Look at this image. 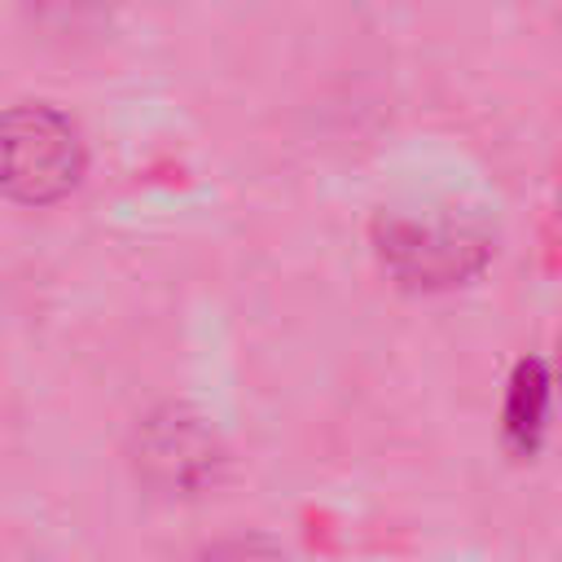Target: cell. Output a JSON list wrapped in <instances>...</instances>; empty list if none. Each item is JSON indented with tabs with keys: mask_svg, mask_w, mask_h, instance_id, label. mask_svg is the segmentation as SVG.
<instances>
[{
	"mask_svg": "<svg viewBox=\"0 0 562 562\" xmlns=\"http://www.w3.org/2000/svg\"><path fill=\"white\" fill-rule=\"evenodd\" d=\"M136 470L162 492L193 496L206 483H215L220 443L202 426V417L184 408H162L136 435Z\"/></svg>",
	"mask_w": 562,
	"mask_h": 562,
	"instance_id": "cell-3",
	"label": "cell"
},
{
	"mask_svg": "<svg viewBox=\"0 0 562 562\" xmlns=\"http://www.w3.org/2000/svg\"><path fill=\"white\" fill-rule=\"evenodd\" d=\"M378 255L404 285L443 290L465 281L487 259V233L443 206L386 211L378 220Z\"/></svg>",
	"mask_w": 562,
	"mask_h": 562,
	"instance_id": "cell-1",
	"label": "cell"
},
{
	"mask_svg": "<svg viewBox=\"0 0 562 562\" xmlns=\"http://www.w3.org/2000/svg\"><path fill=\"white\" fill-rule=\"evenodd\" d=\"M540 408H544V378L536 364H522L518 378H514V391H509V430L518 439H527L536 426H540Z\"/></svg>",
	"mask_w": 562,
	"mask_h": 562,
	"instance_id": "cell-4",
	"label": "cell"
},
{
	"mask_svg": "<svg viewBox=\"0 0 562 562\" xmlns=\"http://www.w3.org/2000/svg\"><path fill=\"white\" fill-rule=\"evenodd\" d=\"M83 171V145L66 114L18 105L0 114V193L26 206L57 202Z\"/></svg>",
	"mask_w": 562,
	"mask_h": 562,
	"instance_id": "cell-2",
	"label": "cell"
},
{
	"mask_svg": "<svg viewBox=\"0 0 562 562\" xmlns=\"http://www.w3.org/2000/svg\"><path fill=\"white\" fill-rule=\"evenodd\" d=\"M198 562H281V553L259 536H233V540H220L215 549H206Z\"/></svg>",
	"mask_w": 562,
	"mask_h": 562,
	"instance_id": "cell-5",
	"label": "cell"
},
{
	"mask_svg": "<svg viewBox=\"0 0 562 562\" xmlns=\"http://www.w3.org/2000/svg\"><path fill=\"white\" fill-rule=\"evenodd\" d=\"M558 373H562V356H558Z\"/></svg>",
	"mask_w": 562,
	"mask_h": 562,
	"instance_id": "cell-6",
	"label": "cell"
}]
</instances>
